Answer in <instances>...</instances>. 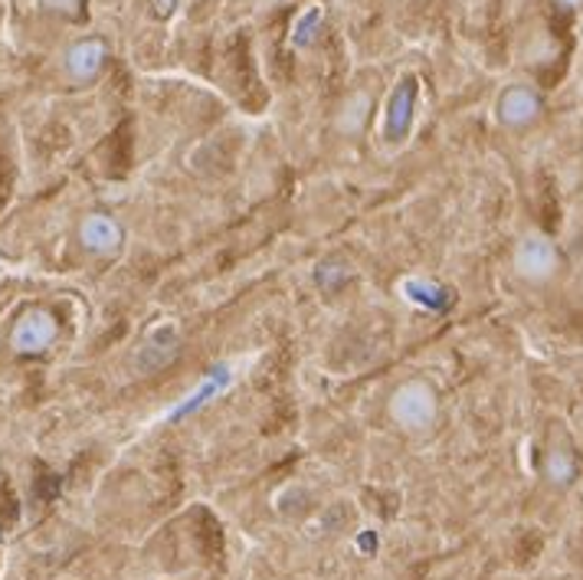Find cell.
<instances>
[{
  "label": "cell",
  "instance_id": "cell-1",
  "mask_svg": "<svg viewBox=\"0 0 583 580\" xmlns=\"http://www.w3.org/2000/svg\"><path fill=\"white\" fill-rule=\"evenodd\" d=\"M560 249L550 236L544 233H524L514 249H511V265L514 272L524 279V282H534V285H544L550 282L557 272H560Z\"/></svg>",
  "mask_w": 583,
  "mask_h": 580
},
{
  "label": "cell",
  "instance_id": "cell-2",
  "mask_svg": "<svg viewBox=\"0 0 583 580\" xmlns=\"http://www.w3.org/2000/svg\"><path fill=\"white\" fill-rule=\"evenodd\" d=\"M390 416L403 429H429L439 416V396L426 380H409L393 393Z\"/></svg>",
  "mask_w": 583,
  "mask_h": 580
},
{
  "label": "cell",
  "instance_id": "cell-3",
  "mask_svg": "<svg viewBox=\"0 0 583 580\" xmlns=\"http://www.w3.org/2000/svg\"><path fill=\"white\" fill-rule=\"evenodd\" d=\"M540 108H544V102H540L537 88H531V85H524V82H514V85L501 88V95H498V102H495L498 121H501L504 128H514V131L534 125V121L540 118Z\"/></svg>",
  "mask_w": 583,
  "mask_h": 580
},
{
  "label": "cell",
  "instance_id": "cell-4",
  "mask_svg": "<svg viewBox=\"0 0 583 580\" xmlns=\"http://www.w3.org/2000/svg\"><path fill=\"white\" fill-rule=\"evenodd\" d=\"M56 338V321L49 311H26L13 328L16 351H43Z\"/></svg>",
  "mask_w": 583,
  "mask_h": 580
},
{
  "label": "cell",
  "instance_id": "cell-5",
  "mask_svg": "<svg viewBox=\"0 0 583 580\" xmlns=\"http://www.w3.org/2000/svg\"><path fill=\"white\" fill-rule=\"evenodd\" d=\"M105 56H108V46L102 39H79L69 46L66 52V72L72 79H95L105 66Z\"/></svg>",
  "mask_w": 583,
  "mask_h": 580
},
{
  "label": "cell",
  "instance_id": "cell-6",
  "mask_svg": "<svg viewBox=\"0 0 583 580\" xmlns=\"http://www.w3.org/2000/svg\"><path fill=\"white\" fill-rule=\"evenodd\" d=\"M419 98V85L416 79H403L393 95H390V108H386V134L390 138H403L413 125V108Z\"/></svg>",
  "mask_w": 583,
  "mask_h": 580
},
{
  "label": "cell",
  "instance_id": "cell-7",
  "mask_svg": "<svg viewBox=\"0 0 583 580\" xmlns=\"http://www.w3.org/2000/svg\"><path fill=\"white\" fill-rule=\"evenodd\" d=\"M540 475L554 485V488H570L580 478V462L576 452L570 446H550L540 459Z\"/></svg>",
  "mask_w": 583,
  "mask_h": 580
},
{
  "label": "cell",
  "instance_id": "cell-8",
  "mask_svg": "<svg viewBox=\"0 0 583 580\" xmlns=\"http://www.w3.org/2000/svg\"><path fill=\"white\" fill-rule=\"evenodd\" d=\"M82 242L92 249V252H115L118 242H121V226L105 216V213H92L82 220V229H79Z\"/></svg>",
  "mask_w": 583,
  "mask_h": 580
},
{
  "label": "cell",
  "instance_id": "cell-9",
  "mask_svg": "<svg viewBox=\"0 0 583 580\" xmlns=\"http://www.w3.org/2000/svg\"><path fill=\"white\" fill-rule=\"evenodd\" d=\"M226 380H229V370H226V367H216V370H213V374H210L200 387H197V393H193L190 400H183V403L174 410V419H180V416H187V413L200 410L210 396H216V393L226 387Z\"/></svg>",
  "mask_w": 583,
  "mask_h": 580
},
{
  "label": "cell",
  "instance_id": "cell-10",
  "mask_svg": "<svg viewBox=\"0 0 583 580\" xmlns=\"http://www.w3.org/2000/svg\"><path fill=\"white\" fill-rule=\"evenodd\" d=\"M321 20H324V10L318 7V3H311L308 10H301V16L291 23V46L295 49H308L314 39H318V26H321Z\"/></svg>",
  "mask_w": 583,
  "mask_h": 580
},
{
  "label": "cell",
  "instance_id": "cell-11",
  "mask_svg": "<svg viewBox=\"0 0 583 580\" xmlns=\"http://www.w3.org/2000/svg\"><path fill=\"white\" fill-rule=\"evenodd\" d=\"M367 105H370V95L367 92H357L350 102H347V108H344V115H341V128L344 131H357L360 128V121H364V115H367Z\"/></svg>",
  "mask_w": 583,
  "mask_h": 580
},
{
  "label": "cell",
  "instance_id": "cell-12",
  "mask_svg": "<svg viewBox=\"0 0 583 580\" xmlns=\"http://www.w3.org/2000/svg\"><path fill=\"white\" fill-rule=\"evenodd\" d=\"M151 10H154V16H170L174 10H177V0H151Z\"/></svg>",
  "mask_w": 583,
  "mask_h": 580
},
{
  "label": "cell",
  "instance_id": "cell-13",
  "mask_svg": "<svg viewBox=\"0 0 583 580\" xmlns=\"http://www.w3.org/2000/svg\"><path fill=\"white\" fill-rule=\"evenodd\" d=\"M554 3H557L560 10H576V7H580L583 0H554Z\"/></svg>",
  "mask_w": 583,
  "mask_h": 580
}]
</instances>
